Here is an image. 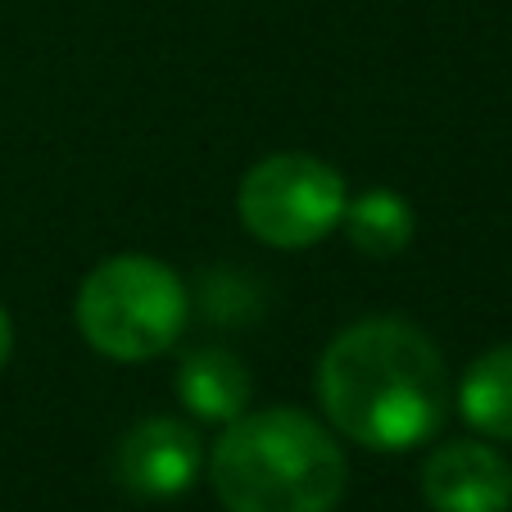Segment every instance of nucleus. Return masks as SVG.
Wrapping results in <instances>:
<instances>
[{
	"label": "nucleus",
	"instance_id": "9d476101",
	"mask_svg": "<svg viewBox=\"0 0 512 512\" xmlns=\"http://www.w3.org/2000/svg\"><path fill=\"white\" fill-rule=\"evenodd\" d=\"M14 349V327H10V313L0 309V368H5V358H10Z\"/></svg>",
	"mask_w": 512,
	"mask_h": 512
},
{
	"label": "nucleus",
	"instance_id": "1a4fd4ad",
	"mask_svg": "<svg viewBox=\"0 0 512 512\" xmlns=\"http://www.w3.org/2000/svg\"><path fill=\"white\" fill-rule=\"evenodd\" d=\"M340 223L354 250H363L368 259H390L413 241V209L395 191H363L358 200H345Z\"/></svg>",
	"mask_w": 512,
	"mask_h": 512
},
{
	"label": "nucleus",
	"instance_id": "0eeeda50",
	"mask_svg": "<svg viewBox=\"0 0 512 512\" xmlns=\"http://www.w3.org/2000/svg\"><path fill=\"white\" fill-rule=\"evenodd\" d=\"M250 372L227 349H195L177 368V395L204 422H236L250 408Z\"/></svg>",
	"mask_w": 512,
	"mask_h": 512
},
{
	"label": "nucleus",
	"instance_id": "f257e3e1",
	"mask_svg": "<svg viewBox=\"0 0 512 512\" xmlns=\"http://www.w3.org/2000/svg\"><path fill=\"white\" fill-rule=\"evenodd\" d=\"M318 399L336 431L358 445L381 454L417 449L445 426V358L404 318L354 322L322 354Z\"/></svg>",
	"mask_w": 512,
	"mask_h": 512
},
{
	"label": "nucleus",
	"instance_id": "f03ea898",
	"mask_svg": "<svg viewBox=\"0 0 512 512\" xmlns=\"http://www.w3.org/2000/svg\"><path fill=\"white\" fill-rule=\"evenodd\" d=\"M213 490L227 512H331L345 494V454L300 408H259L218 440Z\"/></svg>",
	"mask_w": 512,
	"mask_h": 512
},
{
	"label": "nucleus",
	"instance_id": "39448f33",
	"mask_svg": "<svg viewBox=\"0 0 512 512\" xmlns=\"http://www.w3.org/2000/svg\"><path fill=\"white\" fill-rule=\"evenodd\" d=\"M200 435L173 417H145L118 445V481L136 499H173L200 476Z\"/></svg>",
	"mask_w": 512,
	"mask_h": 512
},
{
	"label": "nucleus",
	"instance_id": "7ed1b4c3",
	"mask_svg": "<svg viewBox=\"0 0 512 512\" xmlns=\"http://www.w3.org/2000/svg\"><path fill=\"white\" fill-rule=\"evenodd\" d=\"M186 290L173 268L150 254L105 259L78 290V327L100 354L136 363L182 336Z\"/></svg>",
	"mask_w": 512,
	"mask_h": 512
},
{
	"label": "nucleus",
	"instance_id": "6e6552de",
	"mask_svg": "<svg viewBox=\"0 0 512 512\" xmlns=\"http://www.w3.org/2000/svg\"><path fill=\"white\" fill-rule=\"evenodd\" d=\"M463 417L494 440H512V345L481 354L458 390Z\"/></svg>",
	"mask_w": 512,
	"mask_h": 512
},
{
	"label": "nucleus",
	"instance_id": "20e7f679",
	"mask_svg": "<svg viewBox=\"0 0 512 512\" xmlns=\"http://www.w3.org/2000/svg\"><path fill=\"white\" fill-rule=\"evenodd\" d=\"M345 182L313 155H272L241 182V223L277 250L313 245L340 223Z\"/></svg>",
	"mask_w": 512,
	"mask_h": 512
},
{
	"label": "nucleus",
	"instance_id": "423d86ee",
	"mask_svg": "<svg viewBox=\"0 0 512 512\" xmlns=\"http://www.w3.org/2000/svg\"><path fill=\"white\" fill-rule=\"evenodd\" d=\"M422 494L435 512H508L512 463L490 445L454 440L426 458Z\"/></svg>",
	"mask_w": 512,
	"mask_h": 512
}]
</instances>
